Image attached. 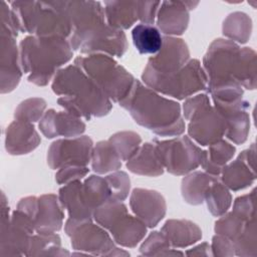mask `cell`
Masks as SVG:
<instances>
[{
	"label": "cell",
	"mask_w": 257,
	"mask_h": 257,
	"mask_svg": "<svg viewBox=\"0 0 257 257\" xmlns=\"http://www.w3.org/2000/svg\"><path fill=\"white\" fill-rule=\"evenodd\" d=\"M204 202H206L207 208L213 216L220 217L231 207L232 196L229 189L218 179L208 188Z\"/></svg>",
	"instance_id": "obj_35"
},
{
	"label": "cell",
	"mask_w": 257,
	"mask_h": 257,
	"mask_svg": "<svg viewBox=\"0 0 257 257\" xmlns=\"http://www.w3.org/2000/svg\"><path fill=\"white\" fill-rule=\"evenodd\" d=\"M142 79L146 86L177 99L188 98L206 89L208 82L205 70L198 59H190L181 69L168 75L158 74L145 67Z\"/></svg>",
	"instance_id": "obj_6"
},
{
	"label": "cell",
	"mask_w": 257,
	"mask_h": 257,
	"mask_svg": "<svg viewBox=\"0 0 257 257\" xmlns=\"http://www.w3.org/2000/svg\"><path fill=\"white\" fill-rule=\"evenodd\" d=\"M93 142L88 136L54 141L47 151V164L52 170L65 165L87 166L91 161Z\"/></svg>",
	"instance_id": "obj_12"
},
{
	"label": "cell",
	"mask_w": 257,
	"mask_h": 257,
	"mask_svg": "<svg viewBox=\"0 0 257 257\" xmlns=\"http://www.w3.org/2000/svg\"><path fill=\"white\" fill-rule=\"evenodd\" d=\"M227 124L222 114L209 104L196 112L188 124V135L201 146H210L226 134Z\"/></svg>",
	"instance_id": "obj_13"
},
{
	"label": "cell",
	"mask_w": 257,
	"mask_h": 257,
	"mask_svg": "<svg viewBox=\"0 0 257 257\" xmlns=\"http://www.w3.org/2000/svg\"><path fill=\"white\" fill-rule=\"evenodd\" d=\"M211 104L210 98L206 93H199L194 96L188 97L183 104L184 119L190 120L191 117L201 110L203 107Z\"/></svg>",
	"instance_id": "obj_47"
},
{
	"label": "cell",
	"mask_w": 257,
	"mask_h": 257,
	"mask_svg": "<svg viewBox=\"0 0 257 257\" xmlns=\"http://www.w3.org/2000/svg\"><path fill=\"white\" fill-rule=\"evenodd\" d=\"M104 178L110 189L111 199L121 202L124 201L131 190V180L128 175L123 171L117 170Z\"/></svg>",
	"instance_id": "obj_44"
},
{
	"label": "cell",
	"mask_w": 257,
	"mask_h": 257,
	"mask_svg": "<svg viewBox=\"0 0 257 257\" xmlns=\"http://www.w3.org/2000/svg\"><path fill=\"white\" fill-rule=\"evenodd\" d=\"M41 139L32 122L13 120L5 132V150L9 155L20 156L34 151Z\"/></svg>",
	"instance_id": "obj_22"
},
{
	"label": "cell",
	"mask_w": 257,
	"mask_h": 257,
	"mask_svg": "<svg viewBox=\"0 0 257 257\" xmlns=\"http://www.w3.org/2000/svg\"><path fill=\"white\" fill-rule=\"evenodd\" d=\"M15 39L16 36L10 30L1 26V93L14 90L22 76L23 71L20 64L19 48Z\"/></svg>",
	"instance_id": "obj_15"
},
{
	"label": "cell",
	"mask_w": 257,
	"mask_h": 257,
	"mask_svg": "<svg viewBox=\"0 0 257 257\" xmlns=\"http://www.w3.org/2000/svg\"><path fill=\"white\" fill-rule=\"evenodd\" d=\"M130 207L148 228L156 227L167 212V203L164 196L156 190L143 188L133 190L130 197Z\"/></svg>",
	"instance_id": "obj_19"
},
{
	"label": "cell",
	"mask_w": 257,
	"mask_h": 257,
	"mask_svg": "<svg viewBox=\"0 0 257 257\" xmlns=\"http://www.w3.org/2000/svg\"><path fill=\"white\" fill-rule=\"evenodd\" d=\"M140 253L144 256H174L184 255L180 251L172 249L167 237L158 231H153L140 247Z\"/></svg>",
	"instance_id": "obj_40"
},
{
	"label": "cell",
	"mask_w": 257,
	"mask_h": 257,
	"mask_svg": "<svg viewBox=\"0 0 257 257\" xmlns=\"http://www.w3.org/2000/svg\"><path fill=\"white\" fill-rule=\"evenodd\" d=\"M246 223V221L233 212H226L216 221L214 230L216 234L225 236L233 242L242 233Z\"/></svg>",
	"instance_id": "obj_43"
},
{
	"label": "cell",
	"mask_w": 257,
	"mask_h": 257,
	"mask_svg": "<svg viewBox=\"0 0 257 257\" xmlns=\"http://www.w3.org/2000/svg\"><path fill=\"white\" fill-rule=\"evenodd\" d=\"M189 60L190 50L187 43L182 38L165 36L162 48L149 58L146 67L158 74L168 75L181 69Z\"/></svg>",
	"instance_id": "obj_14"
},
{
	"label": "cell",
	"mask_w": 257,
	"mask_h": 257,
	"mask_svg": "<svg viewBox=\"0 0 257 257\" xmlns=\"http://www.w3.org/2000/svg\"><path fill=\"white\" fill-rule=\"evenodd\" d=\"M64 256L69 252L61 248V240L56 233L32 235L27 256Z\"/></svg>",
	"instance_id": "obj_34"
},
{
	"label": "cell",
	"mask_w": 257,
	"mask_h": 257,
	"mask_svg": "<svg viewBox=\"0 0 257 257\" xmlns=\"http://www.w3.org/2000/svg\"><path fill=\"white\" fill-rule=\"evenodd\" d=\"M68 18L73 32L83 31L105 22L104 7L98 1H52Z\"/></svg>",
	"instance_id": "obj_16"
},
{
	"label": "cell",
	"mask_w": 257,
	"mask_h": 257,
	"mask_svg": "<svg viewBox=\"0 0 257 257\" xmlns=\"http://www.w3.org/2000/svg\"><path fill=\"white\" fill-rule=\"evenodd\" d=\"M256 220L246 223L242 233L233 241L235 254L243 257H254L257 255V234Z\"/></svg>",
	"instance_id": "obj_41"
},
{
	"label": "cell",
	"mask_w": 257,
	"mask_h": 257,
	"mask_svg": "<svg viewBox=\"0 0 257 257\" xmlns=\"http://www.w3.org/2000/svg\"><path fill=\"white\" fill-rule=\"evenodd\" d=\"M235 153L236 148L227 141L221 139L209 146V150L206 151L202 160L201 167L206 173L218 177L221 175L224 166L233 159Z\"/></svg>",
	"instance_id": "obj_30"
},
{
	"label": "cell",
	"mask_w": 257,
	"mask_h": 257,
	"mask_svg": "<svg viewBox=\"0 0 257 257\" xmlns=\"http://www.w3.org/2000/svg\"><path fill=\"white\" fill-rule=\"evenodd\" d=\"M113 241L123 247H136L146 236L147 226L137 216H122L109 230Z\"/></svg>",
	"instance_id": "obj_27"
},
{
	"label": "cell",
	"mask_w": 257,
	"mask_h": 257,
	"mask_svg": "<svg viewBox=\"0 0 257 257\" xmlns=\"http://www.w3.org/2000/svg\"><path fill=\"white\" fill-rule=\"evenodd\" d=\"M64 214L55 194H44L38 197V210L34 220L36 233L51 234L58 232L63 225Z\"/></svg>",
	"instance_id": "obj_24"
},
{
	"label": "cell",
	"mask_w": 257,
	"mask_h": 257,
	"mask_svg": "<svg viewBox=\"0 0 257 257\" xmlns=\"http://www.w3.org/2000/svg\"><path fill=\"white\" fill-rule=\"evenodd\" d=\"M82 184L85 198L93 211L98 206L111 199L110 189L105 178L97 175H91L86 178Z\"/></svg>",
	"instance_id": "obj_37"
},
{
	"label": "cell",
	"mask_w": 257,
	"mask_h": 257,
	"mask_svg": "<svg viewBox=\"0 0 257 257\" xmlns=\"http://www.w3.org/2000/svg\"><path fill=\"white\" fill-rule=\"evenodd\" d=\"M74 64L83 70L107 95V97L119 103L131 92L135 77L123 66L109 55L95 53L87 56H77Z\"/></svg>",
	"instance_id": "obj_5"
},
{
	"label": "cell",
	"mask_w": 257,
	"mask_h": 257,
	"mask_svg": "<svg viewBox=\"0 0 257 257\" xmlns=\"http://www.w3.org/2000/svg\"><path fill=\"white\" fill-rule=\"evenodd\" d=\"M17 210L26 214L34 222L38 210V197L28 196L22 198L17 204Z\"/></svg>",
	"instance_id": "obj_50"
},
{
	"label": "cell",
	"mask_w": 257,
	"mask_h": 257,
	"mask_svg": "<svg viewBox=\"0 0 257 257\" xmlns=\"http://www.w3.org/2000/svg\"><path fill=\"white\" fill-rule=\"evenodd\" d=\"M161 232L167 237L172 248H186L202 239V230L194 222L186 219H170Z\"/></svg>",
	"instance_id": "obj_26"
},
{
	"label": "cell",
	"mask_w": 257,
	"mask_h": 257,
	"mask_svg": "<svg viewBox=\"0 0 257 257\" xmlns=\"http://www.w3.org/2000/svg\"><path fill=\"white\" fill-rule=\"evenodd\" d=\"M91 168L96 174H106L117 171L121 167V160L108 141H100L93 147Z\"/></svg>",
	"instance_id": "obj_33"
},
{
	"label": "cell",
	"mask_w": 257,
	"mask_h": 257,
	"mask_svg": "<svg viewBox=\"0 0 257 257\" xmlns=\"http://www.w3.org/2000/svg\"><path fill=\"white\" fill-rule=\"evenodd\" d=\"M214 107L226 120L225 137L236 145L244 144L250 131V103L242 98L230 103H214Z\"/></svg>",
	"instance_id": "obj_20"
},
{
	"label": "cell",
	"mask_w": 257,
	"mask_h": 257,
	"mask_svg": "<svg viewBox=\"0 0 257 257\" xmlns=\"http://www.w3.org/2000/svg\"><path fill=\"white\" fill-rule=\"evenodd\" d=\"M58 200L68 213V219L75 222L91 221L93 209L89 206L84 192L83 184L80 181L70 182L58 191Z\"/></svg>",
	"instance_id": "obj_23"
},
{
	"label": "cell",
	"mask_w": 257,
	"mask_h": 257,
	"mask_svg": "<svg viewBox=\"0 0 257 257\" xmlns=\"http://www.w3.org/2000/svg\"><path fill=\"white\" fill-rule=\"evenodd\" d=\"M108 142L111 144L115 153L121 161L127 162L135 156L142 145V138L139 134L132 131L117 132L109 137Z\"/></svg>",
	"instance_id": "obj_38"
},
{
	"label": "cell",
	"mask_w": 257,
	"mask_h": 257,
	"mask_svg": "<svg viewBox=\"0 0 257 257\" xmlns=\"http://www.w3.org/2000/svg\"><path fill=\"white\" fill-rule=\"evenodd\" d=\"M35 231L33 220L19 210L9 215L5 194H1V229L0 254L27 255L31 237Z\"/></svg>",
	"instance_id": "obj_7"
},
{
	"label": "cell",
	"mask_w": 257,
	"mask_h": 257,
	"mask_svg": "<svg viewBox=\"0 0 257 257\" xmlns=\"http://www.w3.org/2000/svg\"><path fill=\"white\" fill-rule=\"evenodd\" d=\"M68 41L73 50L83 54L101 53L121 57L127 49L124 32L106 23L87 30L72 32Z\"/></svg>",
	"instance_id": "obj_8"
},
{
	"label": "cell",
	"mask_w": 257,
	"mask_h": 257,
	"mask_svg": "<svg viewBox=\"0 0 257 257\" xmlns=\"http://www.w3.org/2000/svg\"><path fill=\"white\" fill-rule=\"evenodd\" d=\"M51 88L60 96L57 99L60 106L85 120L104 116L112 107L104 91L74 63L57 71Z\"/></svg>",
	"instance_id": "obj_2"
},
{
	"label": "cell",
	"mask_w": 257,
	"mask_h": 257,
	"mask_svg": "<svg viewBox=\"0 0 257 257\" xmlns=\"http://www.w3.org/2000/svg\"><path fill=\"white\" fill-rule=\"evenodd\" d=\"M164 168L172 175L185 176L199 166L206 151L195 145L187 136L169 140L154 139Z\"/></svg>",
	"instance_id": "obj_10"
},
{
	"label": "cell",
	"mask_w": 257,
	"mask_h": 257,
	"mask_svg": "<svg viewBox=\"0 0 257 257\" xmlns=\"http://www.w3.org/2000/svg\"><path fill=\"white\" fill-rule=\"evenodd\" d=\"M255 144L241 152L231 163L222 169V183L234 192L243 190L253 184L256 179Z\"/></svg>",
	"instance_id": "obj_18"
},
{
	"label": "cell",
	"mask_w": 257,
	"mask_h": 257,
	"mask_svg": "<svg viewBox=\"0 0 257 257\" xmlns=\"http://www.w3.org/2000/svg\"><path fill=\"white\" fill-rule=\"evenodd\" d=\"M42 135L47 139L57 137L76 138L85 131V123L81 118L65 111H56L53 108L48 109L41 117L38 123Z\"/></svg>",
	"instance_id": "obj_21"
},
{
	"label": "cell",
	"mask_w": 257,
	"mask_h": 257,
	"mask_svg": "<svg viewBox=\"0 0 257 257\" xmlns=\"http://www.w3.org/2000/svg\"><path fill=\"white\" fill-rule=\"evenodd\" d=\"M105 22L118 30L131 28L139 20L138 1H104Z\"/></svg>",
	"instance_id": "obj_28"
},
{
	"label": "cell",
	"mask_w": 257,
	"mask_h": 257,
	"mask_svg": "<svg viewBox=\"0 0 257 257\" xmlns=\"http://www.w3.org/2000/svg\"><path fill=\"white\" fill-rule=\"evenodd\" d=\"M217 180L218 177L201 171H195L185 175L181 184V193L184 201L195 206L204 203L208 188Z\"/></svg>",
	"instance_id": "obj_29"
},
{
	"label": "cell",
	"mask_w": 257,
	"mask_h": 257,
	"mask_svg": "<svg viewBox=\"0 0 257 257\" xmlns=\"http://www.w3.org/2000/svg\"><path fill=\"white\" fill-rule=\"evenodd\" d=\"M46 101L41 97H30L21 101L14 111V117L17 120L35 122L45 113Z\"/></svg>",
	"instance_id": "obj_42"
},
{
	"label": "cell",
	"mask_w": 257,
	"mask_h": 257,
	"mask_svg": "<svg viewBox=\"0 0 257 257\" xmlns=\"http://www.w3.org/2000/svg\"><path fill=\"white\" fill-rule=\"evenodd\" d=\"M241 47L225 38L215 39L203 58V68L208 78L207 87L236 81Z\"/></svg>",
	"instance_id": "obj_9"
},
{
	"label": "cell",
	"mask_w": 257,
	"mask_h": 257,
	"mask_svg": "<svg viewBox=\"0 0 257 257\" xmlns=\"http://www.w3.org/2000/svg\"><path fill=\"white\" fill-rule=\"evenodd\" d=\"M134 120L160 137H179L185 130L181 105L174 99L144 85L136 79L130 94L118 103Z\"/></svg>",
	"instance_id": "obj_1"
},
{
	"label": "cell",
	"mask_w": 257,
	"mask_h": 257,
	"mask_svg": "<svg viewBox=\"0 0 257 257\" xmlns=\"http://www.w3.org/2000/svg\"><path fill=\"white\" fill-rule=\"evenodd\" d=\"M232 212L246 222L255 219V190L236 198Z\"/></svg>",
	"instance_id": "obj_45"
},
{
	"label": "cell",
	"mask_w": 257,
	"mask_h": 257,
	"mask_svg": "<svg viewBox=\"0 0 257 257\" xmlns=\"http://www.w3.org/2000/svg\"><path fill=\"white\" fill-rule=\"evenodd\" d=\"M9 5L17 19L20 32L65 39L73 32L66 15L52 1H11Z\"/></svg>",
	"instance_id": "obj_4"
},
{
	"label": "cell",
	"mask_w": 257,
	"mask_h": 257,
	"mask_svg": "<svg viewBox=\"0 0 257 257\" xmlns=\"http://www.w3.org/2000/svg\"><path fill=\"white\" fill-rule=\"evenodd\" d=\"M212 256H233L235 254L233 242L225 236L216 234L212 238Z\"/></svg>",
	"instance_id": "obj_49"
},
{
	"label": "cell",
	"mask_w": 257,
	"mask_h": 257,
	"mask_svg": "<svg viewBox=\"0 0 257 257\" xmlns=\"http://www.w3.org/2000/svg\"><path fill=\"white\" fill-rule=\"evenodd\" d=\"M235 78L243 88L250 90L256 88V52L251 47H242L240 49V60Z\"/></svg>",
	"instance_id": "obj_36"
},
{
	"label": "cell",
	"mask_w": 257,
	"mask_h": 257,
	"mask_svg": "<svg viewBox=\"0 0 257 257\" xmlns=\"http://www.w3.org/2000/svg\"><path fill=\"white\" fill-rule=\"evenodd\" d=\"M160 5L161 1H138L139 20L144 24L153 25Z\"/></svg>",
	"instance_id": "obj_48"
},
{
	"label": "cell",
	"mask_w": 257,
	"mask_h": 257,
	"mask_svg": "<svg viewBox=\"0 0 257 257\" xmlns=\"http://www.w3.org/2000/svg\"><path fill=\"white\" fill-rule=\"evenodd\" d=\"M186 255L188 256H212V251H211V246L204 242L201 243L199 245H197L196 247L189 249L186 252Z\"/></svg>",
	"instance_id": "obj_51"
},
{
	"label": "cell",
	"mask_w": 257,
	"mask_h": 257,
	"mask_svg": "<svg viewBox=\"0 0 257 257\" xmlns=\"http://www.w3.org/2000/svg\"><path fill=\"white\" fill-rule=\"evenodd\" d=\"M125 214H127L126 206L121 201L110 199L93 211L92 218L96 224L109 230Z\"/></svg>",
	"instance_id": "obj_39"
},
{
	"label": "cell",
	"mask_w": 257,
	"mask_h": 257,
	"mask_svg": "<svg viewBox=\"0 0 257 257\" xmlns=\"http://www.w3.org/2000/svg\"><path fill=\"white\" fill-rule=\"evenodd\" d=\"M222 32L229 40L244 44L252 33V19L245 12H232L224 19Z\"/></svg>",
	"instance_id": "obj_32"
},
{
	"label": "cell",
	"mask_w": 257,
	"mask_h": 257,
	"mask_svg": "<svg viewBox=\"0 0 257 257\" xmlns=\"http://www.w3.org/2000/svg\"><path fill=\"white\" fill-rule=\"evenodd\" d=\"M64 231L71 238V246L74 250L84 251L87 254L110 256L116 248L113 239L100 225L91 221L75 222L67 219Z\"/></svg>",
	"instance_id": "obj_11"
},
{
	"label": "cell",
	"mask_w": 257,
	"mask_h": 257,
	"mask_svg": "<svg viewBox=\"0 0 257 257\" xmlns=\"http://www.w3.org/2000/svg\"><path fill=\"white\" fill-rule=\"evenodd\" d=\"M89 172L87 166L65 165L58 169L55 174V181L59 185H66L70 182L80 181Z\"/></svg>",
	"instance_id": "obj_46"
},
{
	"label": "cell",
	"mask_w": 257,
	"mask_h": 257,
	"mask_svg": "<svg viewBox=\"0 0 257 257\" xmlns=\"http://www.w3.org/2000/svg\"><path fill=\"white\" fill-rule=\"evenodd\" d=\"M198 5L199 1H162L156 17L158 29L166 36L182 35L189 25V12Z\"/></svg>",
	"instance_id": "obj_17"
},
{
	"label": "cell",
	"mask_w": 257,
	"mask_h": 257,
	"mask_svg": "<svg viewBox=\"0 0 257 257\" xmlns=\"http://www.w3.org/2000/svg\"><path fill=\"white\" fill-rule=\"evenodd\" d=\"M133 43L141 54H157L163 45V36L158 27L138 24L132 31Z\"/></svg>",
	"instance_id": "obj_31"
},
{
	"label": "cell",
	"mask_w": 257,
	"mask_h": 257,
	"mask_svg": "<svg viewBox=\"0 0 257 257\" xmlns=\"http://www.w3.org/2000/svg\"><path fill=\"white\" fill-rule=\"evenodd\" d=\"M126 168L134 174L147 177H158L165 171L154 142L141 145L135 156L126 162Z\"/></svg>",
	"instance_id": "obj_25"
},
{
	"label": "cell",
	"mask_w": 257,
	"mask_h": 257,
	"mask_svg": "<svg viewBox=\"0 0 257 257\" xmlns=\"http://www.w3.org/2000/svg\"><path fill=\"white\" fill-rule=\"evenodd\" d=\"M22 71L28 73V81L45 86L62 65L73 56V49L65 38L29 35L19 43Z\"/></svg>",
	"instance_id": "obj_3"
}]
</instances>
